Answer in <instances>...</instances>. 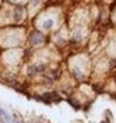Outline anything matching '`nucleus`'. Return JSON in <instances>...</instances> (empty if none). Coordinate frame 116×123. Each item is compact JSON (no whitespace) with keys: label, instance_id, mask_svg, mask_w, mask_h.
<instances>
[{"label":"nucleus","instance_id":"4","mask_svg":"<svg viewBox=\"0 0 116 123\" xmlns=\"http://www.w3.org/2000/svg\"><path fill=\"white\" fill-rule=\"evenodd\" d=\"M1 114H4V112H3V109H0V116Z\"/></svg>","mask_w":116,"mask_h":123},{"label":"nucleus","instance_id":"1","mask_svg":"<svg viewBox=\"0 0 116 123\" xmlns=\"http://www.w3.org/2000/svg\"><path fill=\"white\" fill-rule=\"evenodd\" d=\"M42 40H44V38L39 31H34L30 35V43L32 44V45H39V44L42 43Z\"/></svg>","mask_w":116,"mask_h":123},{"label":"nucleus","instance_id":"3","mask_svg":"<svg viewBox=\"0 0 116 123\" xmlns=\"http://www.w3.org/2000/svg\"><path fill=\"white\" fill-rule=\"evenodd\" d=\"M21 14H23V9H21V8H18V9H15V14H14V18H15V20H16V21L21 19Z\"/></svg>","mask_w":116,"mask_h":123},{"label":"nucleus","instance_id":"2","mask_svg":"<svg viewBox=\"0 0 116 123\" xmlns=\"http://www.w3.org/2000/svg\"><path fill=\"white\" fill-rule=\"evenodd\" d=\"M53 24H54V20L47 19V20H45L42 23V28H44V29H50V28L53 26Z\"/></svg>","mask_w":116,"mask_h":123}]
</instances>
